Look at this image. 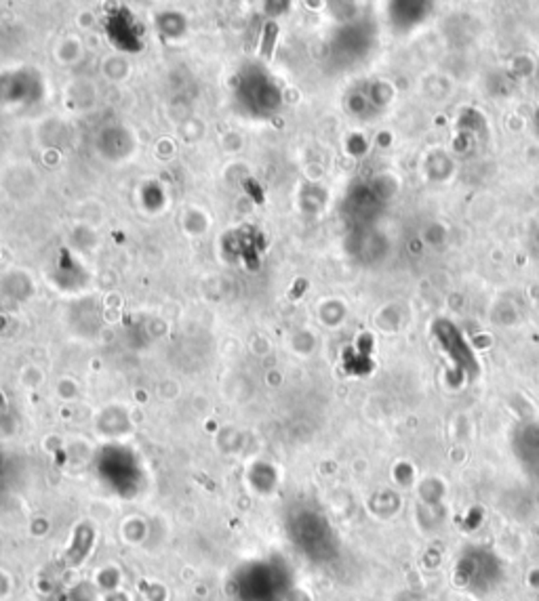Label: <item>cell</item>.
I'll return each mask as SVG.
<instances>
[{"mask_svg":"<svg viewBox=\"0 0 539 601\" xmlns=\"http://www.w3.org/2000/svg\"><path fill=\"white\" fill-rule=\"evenodd\" d=\"M272 40H274V26H267V38H265V55L270 53V46H272Z\"/></svg>","mask_w":539,"mask_h":601,"instance_id":"obj_1","label":"cell"}]
</instances>
